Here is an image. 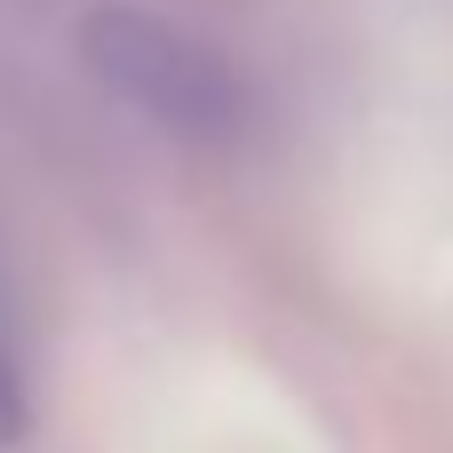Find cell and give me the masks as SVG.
Wrapping results in <instances>:
<instances>
[{"label": "cell", "mask_w": 453, "mask_h": 453, "mask_svg": "<svg viewBox=\"0 0 453 453\" xmlns=\"http://www.w3.org/2000/svg\"><path fill=\"white\" fill-rule=\"evenodd\" d=\"M80 48H88V64H96L143 119H159V127H175V135H199V143H207V135H231L239 111H247L231 64H223L215 48L183 40L175 24L143 16V8H96V16L80 24Z\"/></svg>", "instance_id": "cell-1"}, {"label": "cell", "mask_w": 453, "mask_h": 453, "mask_svg": "<svg viewBox=\"0 0 453 453\" xmlns=\"http://www.w3.org/2000/svg\"><path fill=\"white\" fill-rule=\"evenodd\" d=\"M16 422V374H8V350H0V430Z\"/></svg>", "instance_id": "cell-2"}]
</instances>
